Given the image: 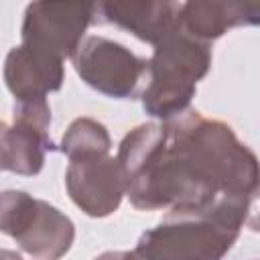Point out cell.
Listing matches in <instances>:
<instances>
[{"mask_svg":"<svg viewBox=\"0 0 260 260\" xmlns=\"http://www.w3.org/2000/svg\"><path fill=\"white\" fill-rule=\"evenodd\" d=\"M0 260H22V258L12 250H0Z\"/></svg>","mask_w":260,"mask_h":260,"instance_id":"obj_14","label":"cell"},{"mask_svg":"<svg viewBox=\"0 0 260 260\" xmlns=\"http://www.w3.org/2000/svg\"><path fill=\"white\" fill-rule=\"evenodd\" d=\"M181 2H100L95 22H108L156 45L177 28Z\"/></svg>","mask_w":260,"mask_h":260,"instance_id":"obj_9","label":"cell"},{"mask_svg":"<svg viewBox=\"0 0 260 260\" xmlns=\"http://www.w3.org/2000/svg\"><path fill=\"white\" fill-rule=\"evenodd\" d=\"M95 22V4L32 2L22 22V47L47 59L65 61L75 55L89 24Z\"/></svg>","mask_w":260,"mask_h":260,"instance_id":"obj_5","label":"cell"},{"mask_svg":"<svg viewBox=\"0 0 260 260\" xmlns=\"http://www.w3.org/2000/svg\"><path fill=\"white\" fill-rule=\"evenodd\" d=\"M209 67V43H201L177 26L154 45V53L148 59V83L142 91L144 112L160 120L187 112L197 91V81L207 75Z\"/></svg>","mask_w":260,"mask_h":260,"instance_id":"obj_3","label":"cell"},{"mask_svg":"<svg viewBox=\"0 0 260 260\" xmlns=\"http://www.w3.org/2000/svg\"><path fill=\"white\" fill-rule=\"evenodd\" d=\"M63 79L65 69L61 61L37 55L22 45L14 47L4 61V81L14 102L43 100L51 91H57Z\"/></svg>","mask_w":260,"mask_h":260,"instance_id":"obj_11","label":"cell"},{"mask_svg":"<svg viewBox=\"0 0 260 260\" xmlns=\"http://www.w3.org/2000/svg\"><path fill=\"white\" fill-rule=\"evenodd\" d=\"M65 185L73 203L91 217L114 213L126 195L124 175L116 158L89 154L69 160Z\"/></svg>","mask_w":260,"mask_h":260,"instance_id":"obj_8","label":"cell"},{"mask_svg":"<svg viewBox=\"0 0 260 260\" xmlns=\"http://www.w3.org/2000/svg\"><path fill=\"white\" fill-rule=\"evenodd\" d=\"M256 199H223L203 211H169L144 232L136 252L144 260H221L236 244L242 225H254Z\"/></svg>","mask_w":260,"mask_h":260,"instance_id":"obj_2","label":"cell"},{"mask_svg":"<svg viewBox=\"0 0 260 260\" xmlns=\"http://www.w3.org/2000/svg\"><path fill=\"white\" fill-rule=\"evenodd\" d=\"M93 260H144L136 250H112V252H104L100 256H95Z\"/></svg>","mask_w":260,"mask_h":260,"instance_id":"obj_13","label":"cell"},{"mask_svg":"<svg viewBox=\"0 0 260 260\" xmlns=\"http://www.w3.org/2000/svg\"><path fill=\"white\" fill-rule=\"evenodd\" d=\"M49 126L51 108L47 98L14 102L12 124L0 120V171L39 175L45 154L55 148Z\"/></svg>","mask_w":260,"mask_h":260,"instance_id":"obj_7","label":"cell"},{"mask_svg":"<svg viewBox=\"0 0 260 260\" xmlns=\"http://www.w3.org/2000/svg\"><path fill=\"white\" fill-rule=\"evenodd\" d=\"M71 59L77 75L110 98H134L148 79V59L106 37H85Z\"/></svg>","mask_w":260,"mask_h":260,"instance_id":"obj_6","label":"cell"},{"mask_svg":"<svg viewBox=\"0 0 260 260\" xmlns=\"http://www.w3.org/2000/svg\"><path fill=\"white\" fill-rule=\"evenodd\" d=\"M258 20L260 2H183L177 26L189 37L209 43L234 26H250Z\"/></svg>","mask_w":260,"mask_h":260,"instance_id":"obj_10","label":"cell"},{"mask_svg":"<svg viewBox=\"0 0 260 260\" xmlns=\"http://www.w3.org/2000/svg\"><path fill=\"white\" fill-rule=\"evenodd\" d=\"M0 232L37 260H59L75 240L73 221L24 191L0 193Z\"/></svg>","mask_w":260,"mask_h":260,"instance_id":"obj_4","label":"cell"},{"mask_svg":"<svg viewBox=\"0 0 260 260\" xmlns=\"http://www.w3.org/2000/svg\"><path fill=\"white\" fill-rule=\"evenodd\" d=\"M110 146L112 140L106 126L93 118H77L71 122L61 140V150L69 156V160L89 154H108Z\"/></svg>","mask_w":260,"mask_h":260,"instance_id":"obj_12","label":"cell"},{"mask_svg":"<svg viewBox=\"0 0 260 260\" xmlns=\"http://www.w3.org/2000/svg\"><path fill=\"white\" fill-rule=\"evenodd\" d=\"M116 160L136 209L203 211L258 195L256 154L228 124L195 110L136 126Z\"/></svg>","mask_w":260,"mask_h":260,"instance_id":"obj_1","label":"cell"}]
</instances>
